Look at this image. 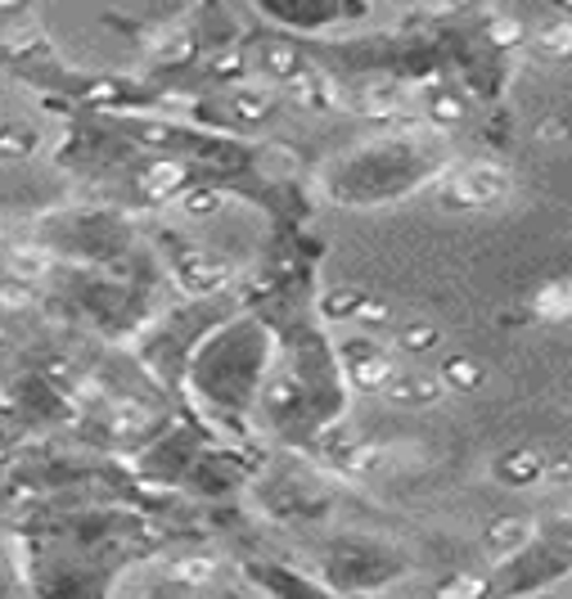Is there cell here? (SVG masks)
Segmentation results:
<instances>
[{"label": "cell", "instance_id": "obj_1", "mask_svg": "<svg viewBox=\"0 0 572 599\" xmlns=\"http://www.w3.org/2000/svg\"><path fill=\"white\" fill-rule=\"evenodd\" d=\"M442 199L455 208H495V203L510 199V172L495 167V163H469L465 172L451 176Z\"/></svg>", "mask_w": 572, "mask_h": 599}, {"label": "cell", "instance_id": "obj_2", "mask_svg": "<svg viewBox=\"0 0 572 599\" xmlns=\"http://www.w3.org/2000/svg\"><path fill=\"white\" fill-rule=\"evenodd\" d=\"M384 397L397 406V410H429L446 397L442 379L429 369H393V379L384 384Z\"/></svg>", "mask_w": 572, "mask_h": 599}, {"label": "cell", "instance_id": "obj_3", "mask_svg": "<svg viewBox=\"0 0 572 599\" xmlns=\"http://www.w3.org/2000/svg\"><path fill=\"white\" fill-rule=\"evenodd\" d=\"M532 537H537V522H532L527 514H510V518H495L487 528V554L501 564V559H514L518 550L532 545Z\"/></svg>", "mask_w": 572, "mask_h": 599}, {"label": "cell", "instance_id": "obj_4", "mask_svg": "<svg viewBox=\"0 0 572 599\" xmlns=\"http://www.w3.org/2000/svg\"><path fill=\"white\" fill-rule=\"evenodd\" d=\"M393 356L384 352V348H352V356H348V379H352V388H361V392H384V384L393 379Z\"/></svg>", "mask_w": 572, "mask_h": 599}, {"label": "cell", "instance_id": "obj_5", "mask_svg": "<svg viewBox=\"0 0 572 599\" xmlns=\"http://www.w3.org/2000/svg\"><path fill=\"white\" fill-rule=\"evenodd\" d=\"M491 473L505 486H537V482H546V460L532 451V446H518V451H505L501 460H495Z\"/></svg>", "mask_w": 572, "mask_h": 599}, {"label": "cell", "instance_id": "obj_6", "mask_svg": "<svg viewBox=\"0 0 572 599\" xmlns=\"http://www.w3.org/2000/svg\"><path fill=\"white\" fill-rule=\"evenodd\" d=\"M437 379H442L446 392H478L482 379H487V369H482L474 356H446Z\"/></svg>", "mask_w": 572, "mask_h": 599}, {"label": "cell", "instance_id": "obj_7", "mask_svg": "<svg viewBox=\"0 0 572 599\" xmlns=\"http://www.w3.org/2000/svg\"><path fill=\"white\" fill-rule=\"evenodd\" d=\"M36 144H42V136H36L32 127H23V122H0V158H5V163L32 158Z\"/></svg>", "mask_w": 572, "mask_h": 599}, {"label": "cell", "instance_id": "obj_8", "mask_svg": "<svg viewBox=\"0 0 572 599\" xmlns=\"http://www.w3.org/2000/svg\"><path fill=\"white\" fill-rule=\"evenodd\" d=\"M50 267H55V257L46 248L23 244V248L10 252V275L14 280H42V275H50Z\"/></svg>", "mask_w": 572, "mask_h": 599}, {"label": "cell", "instance_id": "obj_9", "mask_svg": "<svg viewBox=\"0 0 572 599\" xmlns=\"http://www.w3.org/2000/svg\"><path fill=\"white\" fill-rule=\"evenodd\" d=\"M225 280H231V271H225L221 261H189V267L180 271V284L195 289V293H212V289H221Z\"/></svg>", "mask_w": 572, "mask_h": 599}, {"label": "cell", "instance_id": "obj_10", "mask_svg": "<svg viewBox=\"0 0 572 599\" xmlns=\"http://www.w3.org/2000/svg\"><path fill=\"white\" fill-rule=\"evenodd\" d=\"M568 36H572V32H568V23H550V27H541L537 36H532V46H537V55H541V59H563V55H568V46H572Z\"/></svg>", "mask_w": 572, "mask_h": 599}, {"label": "cell", "instance_id": "obj_11", "mask_svg": "<svg viewBox=\"0 0 572 599\" xmlns=\"http://www.w3.org/2000/svg\"><path fill=\"white\" fill-rule=\"evenodd\" d=\"M180 180H185V172H180L176 163H159V167L144 172V190L159 195V199H167L172 190H180Z\"/></svg>", "mask_w": 572, "mask_h": 599}, {"label": "cell", "instance_id": "obj_12", "mask_svg": "<svg viewBox=\"0 0 572 599\" xmlns=\"http://www.w3.org/2000/svg\"><path fill=\"white\" fill-rule=\"evenodd\" d=\"M482 595H487V577H478V573H460L446 586H437V599H482Z\"/></svg>", "mask_w": 572, "mask_h": 599}, {"label": "cell", "instance_id": "obj_13", "mask_svg": "<svg viewBox=\"0 0 572 599\" xmlns=\"http://www.w3.org/2000/svg\"><path fill=\"white\" fill-rule=\"evenodd\" d=\"M537 316L541 320H563L568 316V284L559 280V284H546L541 293H537Z\"/></svg>", "mask_w": 572, "mask_h": 599}, {"label": "cell", "instance_id": "obj_14", "mask_svg": "<svg viewBox=\"0 0 572 599\" xmlns=\"http://www.w3.org/2000/svg\"><path fill=\"white\" fill-rule=\"evenodd\" d=\"M429 118L442 122V127H455V122L465 118V99H460V95H451V91H437V95L429 99Z\"/></svg>", "mask_w": 572, "mask_h": 599}, {"label": "cell", "instance_id": "obj_15", "mask_svg": "<svg viewBox=\"0 0 572 599\" xmlns=\"http://www.w3.org/2000/svg\"><path fill=\"white\" fill-rule=\"evenodd\" d=\"M365 114H378V118H388V114H397V108H406V95L397 91V86H378V91H365Z\"/></svg>", "mask_w": 572, "mask_h": 599}, {"label": "cell", "instance_id": "obj_16", "mask_svg": "<svg viewBox=\"0 0 572 599\" xmlns=\"http://www.w3.org/2000/svg\"><path fill=\"white\" fill-rule=\"evenodd\" d=\"M212 573H217V559H208V554L180 559V564H176V582H185V586H203Z\"/></svg>", "mask_w": 572, "mask_h": 599}, {"label": "cell", "instance_id": "obj_17", "mask_svg": "<svg viewBox=\"0 0 572 599\" xmlns=\"http://www.w3.org/2000/svg\"><path fill=\"white\" fill-rule=\"evenodd\" d=\"M266 63H271V72H276V78H284V82H293L297 72H302V63H297V55L289 46H271V50H266Z\"/></svg>", "mask_w": 572, "mask_h": 599}, {"label": "cell", "instance_id": "obj_18", "mask_svg": "<svg viewBox=\"0 0 572 599\" xmlns=\"http://www.w3.org/2000/svg\"><path fill=\"white\" fill-rule=\"evenodd\" d=\"M401 348L406 352H429V348H437V329L433 325H410V329H401Z\"/></svg>", "mask_w": 572, "mask_h": 599}, {"label": "cell", "instance_id": "obj_19", "mask_svg": "<svg viewBox=\"0 0 572 599\" xmlns=\"http://www.w3.org/2000/svg\"><path fill=\"white\" fill-rule=\"evenodd\" d=\"M491 42L495 46H518L523 42V23L518 19H495L491 23Z\"/></svg>", "mask_w": 572, "mask_h": 599}, {"label": "cell", "instance_id": "obj_20", "mask_svg": "<svg viewBox=\"0 0 572 599\" xmlns=\"http://www.w3.org/2000/svg\"><path fill=\"white\" fill-rule=\"evenodd\" d=\"M221 208V195L217 190H195V195H185V212L189 216H208Z\"/></svg>", "mask_w": 572, "mask_h": 599}, {"label": "cell", "instance_id": "obj_21", "mask_svg": "<svg viewBox=\"0 0 572 599\" xmlns=\"http://www.w3.org/2000/svg\"><path fill=\"white\" fill-rule=\"evenodd\" d=\"M384 460H388V456L378 451V446H361V451L348 460V469H352V473H374V469H384Z\"/></svg>", "mask_w": 572, "mask_h": 599}, {"label": "cell", "instance_id": "obj_22", "mask_svg": "<svg viewBox=\"0 0 572 599\" xmlns=\"http://www.w3.org/2000/svg\"><path fill=\"white\" fill-rule=\"evenodd\" d=\"M357 307H361V297H357V293L325 297V312H329V316H338V320H357Z\"/></svg>", "mask_w": 572, "mask_h": 599}, {"label": "cell", "instance_id": "obj_23", "mask_svg": "<svg viewBox=\"0 0 572 599\" xmlns=\"http://www.w3.org/2000/svg\"><path fill=\"white\" fill-rule=\"evenodd\" d=\"M235 104H240V118H244V122H257V118L266 114V99H261V95H240Z\"/></svg>", "mask_w": 572, "mask_h": 599}, {"label": "cell", "instance_id": "obj_24", "mask_svg": "<svg viewBox=\"0 0 572 599\" xmlns=\"http://www.w3.org/2000/svg\"><path fill=\"white\" fill-rule=\"evenodd\" d=\"M537 136H541V140H563V136H568V122H563V118H546V122L537 127Z\"/></svg>", "mask_w": 572, "mask_h": 599}, {"label": "cell", "instance_id": "obj_25", "mask_svg": "<svg viewBox=\"0 0 572 599\" xmlns=\"http://www.w3.org/2000/svg\"><path fill=\"white\" fill-rule=\"evenodd\" d=\"M546 478H550V482H559V486H568V456L546 460Z\"/></svg>", "mask_w": 572, "mask_h": 599}, {"label": "cell", "instance_id": "obj_26", "mask_svg": "<svg viewBox=\"0 0 572 599\" xmlns=\"http://www.w3.org/2000/svg\"><path fill=\"white\" fill-rule=\"evenodd\" d=\"M357 599H384V595H357Z\"/></svg>", "mask_w": 572, "mask_h": 599}]
</instances>
